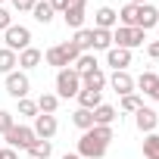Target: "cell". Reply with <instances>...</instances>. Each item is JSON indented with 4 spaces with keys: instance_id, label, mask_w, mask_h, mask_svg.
Listing matches in <instances>:
<instances>
[{
    "instance_id": "cell-1",
    "label": "cell",
    "mask_w": 159,
    "mask_h": 159,
    "mask_svg": "<svg viewBox=\"0 0 159 159\" xmlns=\"http://www.w3.org/2000/svg\"><path fill=\"white\" fill-rule=\"evenodd\" d=\"M109 140H112V128L109 125H94L91 131L81 134V140H78V156L81 159H103Z\"/></svg>"
},
{
    "instance_id": "cell-2",
    "label": "cell",
    "mask_w": 159,
    "mask_h": 159,
    "mask_svg": "<svg viewBox=\"0 0 159 159\" xmlns=\"http://www.w3.org/2000/svg\"><path fill=\"white\" fill-rule=\"evenodd\" d=\"M78 91H81V75H78L75 69H59L56 72V97H78Z\"/></svg>"
},
{
    "instance_id": "cell-3",
    "label": "cell",
    "mask_w": 159,
    "mask_h": 159,
    "mask_svg": "<svg viewBox=\"0 0 159 159\" xmlns=\"http://www.w3.org/2000/svg\"><path fill=\"white\" fill-rule=\"evenodd\" d=\"M143 41H147V31H140V28H125V25H119V28L112 31V44L122 47V50H134V47H140Z\"/></svg>"
},
{
    "instance_id": "cell-4",
    "label": "cell",
    "mask_w": 159,
    "mask_h": 159,
    "mask_svg": "<svg viewBox=\"0 0 159 159\" xmlns=\"http://www.w3.org/2000/svg\"><path fill=\"white\" fill-rule=\"evenodd\" d=\"M3 137H7V143H10L13 150H16V147H19V150H28V147L38 140L34 128H28V125H13V128L3 134Z\"/></svg>"
},
{
    "instance_id": "cell-5",
    "label": "cell",
    "mask_w": 159,
    "mask_h": 159,
    "mask_svg": "<svg viewBox=\"0 0 159 159\" xmlns=\"http://www.w3.org/2000/svg\"><path fill=\"white\" fill-rule=\"evenodd\" d=\"M25 47H31V31L25 25H10L7 28V50H13V53L19 50L22 53Z\"/></svg>"
},
{
    "instance_id": "cell-6",
    "label": "cell",
    "mask_w": 159,
    "mask_h": 159,
    "mask_svg": "<svg viewBox=\"0 0 159 159\" xmlns=\"http://www.w3.org/2000/svg\"><path fill=\"white\" fill-rule=\"evenodd\" d=\"M28 88H31V81H28L25 72H10V75H7V94H10V97L25 100V97H28Z\"/></svg>"
},
{
    "instance_id": "cell-7",
    "label": "cell",
    "mask_w": 159,
    "mask_h": 159,
    "mask_svg": "<svg viewBox=\"0 0 159 159\" xmlns=\"http://www.w3.org/2000/svg\"><path fill=\"white\" fill-rule=\"evenodd\" d=\"M84 13H88V3H84V0H72V3H69V10L62 13V19H66V25L69 28H81L84 25Z\"/></svg>"
},
{
    "instance_id": "cell-8",
    "label": "cell",
    "mask_w": 159,
    "mask_h": 159,
    "mask_svg": "<svg viewBox=\"0 0 159 159\" xmlns=\"http://www.w3.org/2000/svg\"><path fill=\"white\" fill-rule=\"evenodd\" d=\"M106 66H112L116 72H128V66H131V50L109 47V50H106Z\"/></svg>"
},
{
    "instance_id": "cell-9",
    "label": "cell",
    "mask_w": 159,
    "mask_h": 159,
    "mask_svg": "<svg viewBox=\"0 0 159 159\" xmlns=\"http://www.w3.org/2000/svg\"><path fill=\"white\" fill-rule=\"evenodd\" d=\"M56 116H47V112H41V116H34V134L41 137V140H50L53 134H56Z\"/></svg>"
},
{
    "instance_id": "cell-10",
    "label": "cell",
    "mask_w": 159,
    "mask_h": 159,
    "mask_svg": "<svg viewBox=\"0 0 159 159\" xmlns=\"http://www.w3.org/2000/svg\"><path fill=\"white\" fill-rule=\"evenodd\" d=\"M134 125H137V131H147V134H153V131H156V125H159V116H156L153 109L140 106V109L134 112Z\"/></svg>"
},
{
    "instance_id": "cell-11",
    "label": "cell",
    "mask_w": 159,
    "mask_h": 159,
    "mask_svg": "<svg viewBox=\"0 0 159 159\" xmlns=\"http://www.w3.org/2000/svg\"><path fill=\"white\" fill-rule=\"evenodd\" d=\"M156 25H159V10H156L153 3L137 7V28L147 31V28H156Z\"/></svg>"
},
{
    "instance_id": "cell-12",
    "label": "cell",
    "mask_w": 159,
    "mask_h": 159,
    "mask_svg": "<svg viewBox=\"0 0 159 159\" xmlns=\"http://www.w3.org/2000/svg\"><path fill=\"white\" fill-rule=\"evenodd\" d=\"M109 84H112V91H116V94H122V97L134 94V78H131L128 72H112Z\"/></svg>"
},
{
    "instance_id": "cell-13",
    "label": "cell",
    "mask_w": 159,
    "mask_h": 159,
    "mask_svg": "<svg viewBox=\"0 0 159 159\" xmlns=\"http://www.w3.org/2000/svg\"><path fill=\"white\" fill-rule=\"evenodd\" d=\"M137 88L150 97V100H159V75H153V72H143L140 78H137Z\"/></svg>"
},
{
    "instance_id": "cell-14",
    "label": "cell",
    "mask_w": 159,
    "mask_h": 159,
    "mask_svg": "<svg viewBox=\"0 0 159 159\" xmlns=\"http://www.w3.org/2000/svg\"><path fill=\"white\" fill-rule=\"evenodd\" d=\"M94 22H97V28H106V31H112V25L119 22V13H116L112 7H100Z\"/></svg>"
},
{
    "instance_id": "cell-15",
    "label": "cell",
    "mask_w": 159,
    "mask_h": 159,
    "mask_svg": "<svg viewBox=\"0 0 159 159\" xmlns=\"http://www.w3.org/2000/svg\"><path fill=\"white\" fill-rule=\"evenodd\" d=\"M81 88H88V91H103V88H106V75H103L100 69L81 75Z\"/></svg>"
},
{
    "instance_id": "cell-16",
    "label": "cell",
    "mask_w": 159,
    "mask_h": 159,
    "mask_svg": "<svg viewBox=\"0 0 159 159\" xmlns=\"http://www.w3.org/2000/svg\"><path fill=\"white\" fill-rule=\"evenodd\" d=\"M41 59H44V53H41L38 47H25V50L19 53V66H22V69H34V66H41Z\"/></svg>"
},
{
    "instance_id": "cell-17",
    "label": "cell",
    "mask_w": 159,
    "mask_h": 159,
    "mask_svg": "<svg viewBox=\"0 0 159 159\" xmlns=\"http://www.w3.org/2000/svg\"><path fill=\"white\" fill-rule=\"evenodd\" d=\"M97 106H100V91H88V88L78 91V109H97Z\"/></svg>"
},
{
    "instance_id": "cell-18",
    "label": "cell",
    "mask_w": 159,
    "mask_h": 159,
    "mask_svg": "<svg viewBox=\"0 0 159 159\" xmlns=\"http://www.w3.org/2000/svg\"><path fill=\"white\" fill-rule=\"evenodd\" d=\"M72 125L81 128V131H91L94 128V109H75L72 112Z\"/></svg>"
},
{
    "instance_id": "cell-19",
    "label": "cell",
    "mask_w": 159,
    "mask_h": 159,
    "mask_svg": "<svg viewBox=\"0 0 159 159\" xmlns=\"http://www.w3.org/2000/svg\"><path fill=\"white\" fill-rule=\"evenodd\" d=\"M116 116H119V112H116L112 106L100 103V106L94 109V125H112V122H116Z\"/></svg>"
},
{
    "instance_id": "cell-20",
    "label": "cell",
    "mask_w": 159,
    "mask_h": 159,
    "mask_svg": "<svg viewBox=\"0 0 159 159\" xmlns=\"http://www.w3.org/2000/svg\"><path fill=\"white\" fill-rule=\"evenodd\" d=\"M50 153H53V143L50 140H41V137L28 147V156L31 159H50Z\"/></svg>"
},
{
    "instance_id": "cell-21",
    "label": "cell",
    "mask_w": 159,
    "mask_h": 159,
    "mask_svg": "<svg viewBox=\"0 0 159 159\" xmlns=\"http://www.w3.org/2000/svg\"><path fill=\"white\" fill-rule=\"evenodd\" d=\"M119 22L125 28H137V3H125L122 13H119Z\"/></svg>"
},
{
    "instance_id": "cell-22",
    "label": "cell",
    "mask_w": 159,
    "mask_h": 159,
    "mask_svg": "<svg viewBox=\"0 0 159 159\" xmlns=\"http://www.w3.org/2000/svg\"><path fill=\"white\" fill-rule=\"evenodd\" d=\"M72 41L78 44V50H81V53H84V50H91V47H94V28H78Z\"/></svg>"
},
{
    "instance_id": "cell-23",
    "label": "cell",
    "mask_w": 159,
    "mask_h": 159,
    "mask_svg": "<svg viewBox=\"0 0 159 159\" xmlns=\"http://www.w3.org/2000/svg\"><path fill=\"white\" fill-rule=\"evenodd\" d=\"M94 69H100L97 66V56H91V53H81L75 59V72L78 75H88V72H94Z\"/></svg>"
},
{
    "instance_id": "cell-24",
    "label": "cell",
    "mask_w": 159,
    "mask_h": 159,
    "mask_svg": "<svg viewBox=\"0 0 159 159\" xmlns=\"http://www.w3.org/2000/svg\"><path fill=\"white\" fill-rule=\"evenodd\" d=\"M31 16H34L41 25H47V22L53 19V7L47 3V0H38V3H34V10H31Z\"/></svg>"
},
{
    "instance_id": "cell-25",
    "label": "cell",
    "mask_w": 159,
    "mask_h": 159,
    "mask_svg": "<svg viewBox=\"0 0 159 159\" xmlns=\"http://www.w3.org/2000/svg\"><path fill=\"white\" fill-rule=\"evenodd\" d=\"M47 62H50V66H56V69H69V56L62 53V47H59V44L47 50Z\"/></svg>"
},
{
    "instance_id": "cell-26",
    "label": "cell",
    "mask_w": 159,
    "mask_h": 159,
    "mask_svg": "<svg viewBox=\"0 0 159 159\" xmlns=\"http://www.w3.org/2000/svg\"><path fill=\"white\" fill-rule=\"evenodd\" d=\"M16 66H19V56H16L13 50H7V47H3V50H0V72H3V75H10Z\"/></svg>"
},
{
    "instance_id": "cell-27",
    "label": "cell",
    "mask_w": 159,
    "mask_h": 159,
    "mask_svg": "<svg viewBox=\"0 0 159 159\" xmlns=\"http://www.w3.org/2000/svg\"><path fill=\"white\" fill-rule=\"evenodd\" d=\"M109 47H112V31L94 28V50H109Z\"/></svg>"
},
{
    "instance_id": "cell-28",
    "label": "cell",
    "mask_w": 159,
    "mask_h": 159,
    "mask_svg": "<svg viewBox=\"0 0 159 159\" xmlns=\"http://www.w3.org/2000/svg\"><path fill=\"white\" fill-rule=\"evenodd\" d=\"M56 106H59V97H56V94H41V100H38V112L53 116V112H56Z\"/></svg>"
},
{
    "instance_id": "cell-29",
    "label": "cell",
    "mask_w": 159,
    "mask_h": 159,
    "mask_svg": "<svg viewBox=\"0 0 159 159\" xmlns=\"http://www.w3.org/2000/svg\"><path fill=\"white\" fill-rule=\"evenodd\" d=\"M143 156L147 159H159V134L156 131L143 137Z\"/></svg>"
},
{
    "instance_id": "cell-30",
    "label": "cell",
    "mask_w": 159,
    "mask_h": 159,
    "mask_svg": "<svg viewBox=\"0 0 159 159\" xmlns=\"http://www.w3.org/2000/svg\"><path fill=\"white\" fill-rule=\"evenodd\" d=\"M140 106H143V103H140V97H137V94H128V97H122V109H125V112H137Z\"/></svg>"
},
{
    "instance_id": "cell-31",
    "label": "cell",
    "mask_w": 159,
    "mask_h": 159,
    "mask_svg": "<svg viewBox=\"0 0 159 159\" xmlns=\"http://www.w3.org/2000/svg\"><path fill=\"white\" fill-rule=\"evenodd\" d=\"M13 125H16V116H13V112H7V109H0V134H7Z\"/></svg>"
},
{
    "instance_id": "cell-32",
    "label": "cell",
    "mask_w": 159,
    "mask_h": 159,
    "mask_svg": "<svg viewBox=\"0 0 159 159\" xmlns=\"http://www.w3.org/2000/svg\"><path fill=\"white\" fill-rule=\"evenodd\" d=\"M59 47H62V53L69 56V62H75L78 56H81V50H78V44H75V41H66V44H59Z\"/></svg>"
},
{
    "instance_id": "cell-33",
    "label": "cell",
    "mask_w": 159,
    "mask_h": 159,
    "mask_svg": "<svg viewBox=\"0 0 159 159\" xmlns=\"http://www.w3.org/2000/svg\"><path fill=\"white\" fill-rule=\"evenodd\" d=\"M19 116H38V103L34 100H19Z\"/></svg>"
},
{
    "instance_id": "cell-34",
    "label": "cell",
    "mask_w": 159,
    "mask_h": 159,
    "mask_svg": "<svg viewBox=\"0 0 159 159\" xmlns=\"http://www.w3.org/2000/svg\"><path fill=\"white\" fill-rule=\"evenodd\" d=\"M47 3L53 7V13H66V10H69V3H72V0H47Z\"/></svg>"
},
{
    "instance_id": "cell-35",
    "label": "cell",
    "mask_w": 159,
    "mask_h": 159,
    "mask_svg": "<svg viewBox=\"0 0 159 159\" xmlns=\"http://www.w3.org/2000/svg\"><path fill=\"white\" fill-rule=\"evenodd\" d=\"M34 3H38V0H13V7H16L19 13H22V10H28V13H31V10H34Z\"/></svg>"
},
{
    "instance_id": "cell-36",
    "label": "cell",
    "mask_w": 159,
    "mask_h": 159,
    "mask_svg": "<svg viewBox=\"0 0 159 159\" xmlns=\"http://www.w3.org/2000/svg\"><path fill=\"white\" fill-rule=\"evenodd\" d=\"M10 25H13V16H10V10H3V7H0V28L7 31Z\"/></svg>"
},
{
    "instance_id": "cell-37",
    "label": "cell",
    "mask_w": 159,
    "mask_h": 159,
    "mask_svg": "<svg viewBox=\"0 0 159 159\" xmlns=\"http://www.w3.org/2000/svg\"><path fill=\"white\" fill-rule=\"evenodd\" d=\"M0 159H19V156H16L13 147H3V150H0Z\"/></svg>"
},
{
    "instance_id": "cell-38",
    "label": "cell",
    "mask_w": 159,
    "mask_h": 159,
    "mask_svg": "<svg viewBox=\"0 0 159 159\" xmlns=\"http://www.w3.org/2000/svg\"><path fill=\"white\" fill-rule=\"evenodd\" d=\"M147 53H150V59H159V41H153V44L147 47Z\"/></svg>"
},
{
    "instance_id": "cell-39",
    "label": "cell",
    "mask_w": 159,
    "mask_h": 159,
    "mask_svg": "<svg viewBox=\"0 0 159 159\" xmlns=\"http://www.w3.org/2000/svg\"><path fill=\"white\" fill-rule=\"evenodd\" d=\"M62 159H81V156H78V153H75V156H72V153H66V156H62Z\"/></svg>"
},
{
    "instance_id": "cell-40",
    "label": "cell",
    "mask_w": 159,
    "mask_h": 159,
    "mask_svg": "<svg viewBox=\"0 0 159 159\" xmlns=\"http://www.w3.org/2000/svg\"><path fill=\"white\" fill-rule=\"evenodd\" d=\"M131 3H137V7H143V3H147V0H131Z\"/></svg>"
},
{
    "instance_id": "cell-41",
    "label": "cell",
    "mask_w": 159,
    "mask_h": 159,
    "mask_svg": "<svg viewBox=\"0 0 159 159\" xmlns=\"http://www.w3.org/2000/svg\"><path fill=\"white\" fill-rule=\"evenodd\" d=\"M0 3H3V0H0Z\"/></svg>"
},
{
    "instance_id": "cell-42",
    "label": "cell",
    "mask_w": 159,
    "mask_h": 159,
    "mask_svg": "<svg viewBox=\"0 0 159 159\" xmlns=\"http://www.w3.org/2000/svg\"><path fill=\"white\" fill-rule=\"evenodd\" d=\"M156 28H159V25H156Z\"/></svg>"
},
{
    "instance_id": "cell-43",
    "label": "cell",
    "mask_w": 159,
    "mask_h": 159,
    "mask_svg": "<svg viewBox=\"0 0 159 159\" xmlns=\"http://www.w3.org/2000/svg\"><path fill=\"white\" fill-rule=\"evenodd\" d=\"M28 159H31V156H28Z\"/></svg>"
}]
</instances>
